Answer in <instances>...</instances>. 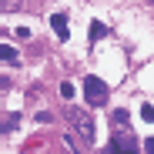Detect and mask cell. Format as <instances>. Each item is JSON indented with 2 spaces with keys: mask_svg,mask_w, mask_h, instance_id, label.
Segmentation results:
<instances>
[{
  "mask_svg": "<svg viewBox=\"0 0 154 154\" xmlns=\"http://www.w3.org/2000/svg\"><path fill=\"white\" fill-rule=\"evenodd\" d=\"M67 117H70V124H74V131L81 134L87 144H94V137H97V131H94V117H91L87 111H70Z\"/></svg>",
  "mask_w": 154,
  "mask_h": 154,
  "instance_id": "obj_1",
  "label": "cell"
},
{
  "mask_svg": "<svg viewBox=\"0 0 154 154\" xmlns=\"http://www.w3.org/2000/svg\"><path fill=\"white\" fill-rule=\"evenodd\" d=\"M84 97H87L91 107L107 104V84L100 81V77H87V81H84Z\"/></svg>",
  "mask_w": 154,
  "mask_h": 154,
  "instance_id": "obj_2",
  "label": "cell"
},
{
  "mask_svg": "<svg viewBox=\"0 0 154 154\" xmlns=\"http://www.w3.org/2000/svg\"><path fill=\"white\" fill-rule=\"evenodd\" d=\"M50 27L57 30V37H60V40H67V37H70V34H67V17H64V14H54V17H50Z\"/></svg>",
  "mask_w": 154,
  "mask_h": 154,
  "instance_id": "obj_3",
  "label": "cell"
},
{
  "mask_svg": "<svg viewBox=\"0 0 154 154\" xmlns=\"http://www.w3.org/2000/svg\"><path fill=\"white\" fill-rule=\"evenodd\" d=\"M111 154H134V141L131 137H117L111 144Z\"/></svg>",
  "mask_w": 154,
  "mask_h": 154,
  "instance_id": "obj_4",
  "label": "cell"
},
{
  "mask_svg": "<svg viewBox=\"0 0 154 154\" xmlns=\"http://www.w3.org/2000/svg\"><path fill=\"white\" fill-rule=\"evenodd\" d=\"M100 37H104V23L94 20V23H91V40H100Z\"/></svg>",
  "mask_w": 154,
  "mask_h": 154,
  "instance_id": "obj_5",
  "label": "cell"
},
{
  "mask_svg": "<svg viewBox=\"0 0 154 154\" xmlns=\"http://www.w3.org/2000/svg\"><path fill=\"white\" fill-rule=\"evenodd\" d=\"M0 57H4V60H17V50L10 44H4V47H0Z\"/></svg>",
  "mask_w": 154,
  "mask_h": 154,
  "instance_id": "obj_6",
  "label": "cell"
},
{
  "mask_svg": "<svg viewBox=\"0 0 154 154\" xmlns=\"http://www.w3.org/2000/svg\"><path fill=\"white\" fill-rule=\"evenodd\" d=\"M74 94H77V91H74V84H70V81H64V84H60V97H67V100H70Z\"/></svg>",
  "mask_w": 154,
  "mask_h": 154,
  "instance_id": "obj_7",
  "label": "cell"
},
{
  "mask_svg": "<svg viewBox=\"0 0 154 154\" xmlns=\"http://www.w3.org/2000/svg\"><path fill=\"white\" fill-rule=\"evenodd\" d=\"M141 117H144V121H154V107H151V104H141Z\"/></svg>",
  "mask_w": 154,
  "mask_h": 154,
  "instance_id": "obj_8",
  "label": "cell"
},
{
  "mask_svg": "<svg viewBox=\"0 0 154 154\" xmlns=\"http://www.w3.org/2000/svg\"><path fill=\"white\" fill-rule=\"evenodd\" d=\"M144 154H154V137H147V141H144Z\"/></svg>",
  "mask_w": 154,
  "mask_h": 154,
  "instance_id": "obj_9",
  "label": "cell"
}]
</instances>
